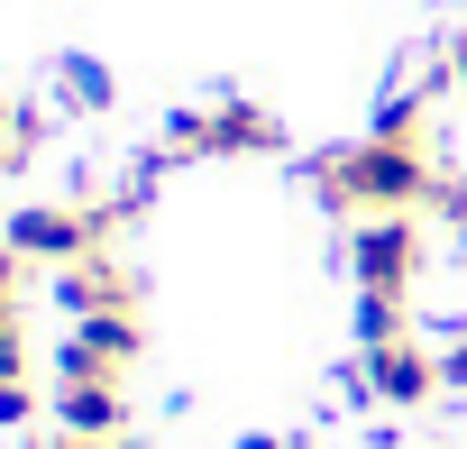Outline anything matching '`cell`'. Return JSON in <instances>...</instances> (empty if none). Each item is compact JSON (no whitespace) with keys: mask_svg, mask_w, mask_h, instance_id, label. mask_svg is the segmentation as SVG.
<instances>
[{"mask_svg":"<svg viewBox=\"0 0 467 449\" xmlns=\"http://www.w3.org/2000/svg\"><path fill=\"white\" fill-rule=\"evenodd\" d=\"M0 385H28V321H19V294H0Z\"/></svg>","mask_w":467,"mask_h":449,"instance_id":"8","label":"cell"},{"mask_svg":"<svg viewBox=\"0 0 467 449\" xmlns=\"http://www.w3.org/2000/svg\"><path fill=\"white\" fill-rule=\"evenodd\" d=\"M37 449H119V440H83V431H56V440H37Z\"/></svg>","mask_w":467,"mask_h":449,"instance_id":"14","label":"cell"},{"mask_svg":"<svg viewBox=\"0 0 467 449\" xmlns=\"http://www.w3.org/2000/svg\"><path fill=\"white\" fill-rule=\"evenodd\" d=\"M431 239H421V211H376L367 230L348 239V266H358V294H412Z\"/></svg>","mask_w":467,"mask_h":449,"instance_id":"3","label":"cell"},{"mask_svg":"<svg viewBox=\"0 0 467 449\" xmlns=\"http://www.w3.org/2000/svg\"><path fill=\"white\" fill-rule=\"evenodd\" d=\"M19 266H28V257H19L10 239H0V294H19Z\"/></svg>","mask_w":467,"mask_h":449,"instance_id":"13","label":"cell"},{"mask_svg":"<svg viewBox=\"0 0 467 449\" xmlns=\"http://www.w3.org/2000/svg\"><path fill=\"white\" fill-rule=\"evenodd\" d=\"M312 193L330 211H367V220L376 211H431L440 202V165H431L421 138H358V147L312 165Z\"/></svg>","mask_w":467,"mask_h":449,"instance_id":"1","label":"cell"},{"mask_svg":"<svg viewBox=\"0 0 467 449\" xmlns=\"http://www.w3.org/2000/svg\"><path fill=\"white\" fill-rule=\"evenodd\" d=\"M28 412H37V394H28V385H0V422H28Z\"/></svg>","mask_w":467,"mask_h":449,"instance_id":"12","label":"cell"},{"mask_svg":"<svg viewBox=\"0 0 467 449\" xmlns=\"http://www.w3.org/2000/svg\"><path fill=\"white\" fill-rule=\"evenodd\" d=\"M358 339H367V349L403 339V294H358Z\"/></svg>","mask_w":467,"mask_h":449,"instance_id":"9","label":"cell"},{"mask_svg":"<svg viewBox=\"0 0 467 449\" xmlns=\"http://www.w3.org/2000/svg\"><path fill=\"white\" fill-rule=\"evenodd\" d=\"M0 120H10V110H0Z\"/></svg>","mask_w":467,"mask_h":449,"instance_id":"17","label":"cell"},{"mask_svg":"<svg viewBox=\"0 0 467 449\" xmlns=\"http://www.w3.org/2000/svg\"><path fill=\"white\" fill-rule=\"evenodd\" d=\"M449 385H467V339H458V349H449Z\"/></svg>","mask_w":467,"mask_h":449,"instance_id":"15","label":"cell"},{"mask_svg":"<svg viewBox=\"0 0 467 449\" xmlns=\"http://www.w3.org/2000/svg\"><path fill=\"white\" fill-rule=\"evenodd\" d=\"M239 449H285V440H239Z\"/></svg>","mask_w":467,"mask_h":449,"instance_id":"16","label":"cell"},{"mask_svg":"<svg viewBox=\"0 0 467 449\" xmlns=\"http://www.w3.org/2000/svg\"><path fill=\"white\" fill-rule=\"evenodd\" d=\"M129 358H138V312H83L65 358H56V376H119Z\"/></svg>","mask_w":467,"mask_h":449,"instance_id":"4","label":"cell"},{"mask_svg":"<svg viewBox=\"0 0 467 449\" xmlns=\"http://www.w3.org/2000/svg\"><path fill=\"white\" fill-rule=\"evenodd\" d=\"M65 101H83V110H101V101H110V74H101L92 56H65Z\"/></svg>","mask_w":467,"mask_h":449,"instance_id":"10","label":"cell"},{"mask_svg":"<svg viewBox=\"0 0 467 449\" xmlns=\"http://www.w3.org/2000/svg\"><path fill=\"white\" fill-rule=\"evenodd\" d=\"M367 394L376 403H431L440 385H449V367L431 358V349H412V339H385V349H367Z\"/></svg>","mask_w":467,"mask_h":449,"instance_id":"5","label":"cell"},{"mask_svg":"<svg viewBox=\"0 0 467 449\" xmlns=\"http://www.w3.org/2000/svg\"><path fill=\"white\" fill-rule=\"evenodd\" d=\"M56 303H65V312H138V285H129V266H119L110 248H92V257H74V266L56 276Z\"/></svg>","mask_w":467,"mask_h":449,"instance_id":"6","label":"cell"},{"mask_svg":"<svg viewBox=\"0 0 467 449\" xmlns=\"http://www.w3.org/2000/svg\"><path fill=\"white\" fill-rule=\"evenodd\" d=\"M275 147H285V120L266 101H211L165 129V156H275Z\"/></svg>","mask_w":467,"mask_h":449,"instance_id":"2","label":"cell"},{"mask_svg":"<svg viewBox=\"0 0 467 449\" xmlns=\"http://www.w3.org/2000/svg\"><path fill=\"white\" fill-rule=\"evenodd\" d=\"M56 422L83 431V440H119V422H129L119 376H65V385H56Z\"/></svg>","mask_w":467,"mask_h":449,"instance_id":"7","label":"cell"},{"mask_svg":"<svg viewBox=\"0 0 467 449\" xmlns=\"http://www.w3.org/2000/svg\"><path fill=\"white\" fill-rule=\"evenodd\" d=\"M19 147H28V120H0V174L19 165Z\"/></svg>","mask_w":467,"mask_h":449,"instance_id":"11","label":"cell"}]
</instances>
